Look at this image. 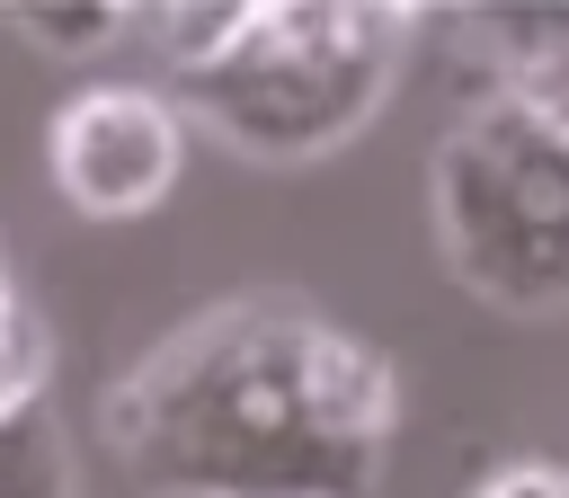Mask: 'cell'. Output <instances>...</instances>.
<instances>
[{
    "mask_svg": "<svg viewBox=\"0 0 569 498\" xmlns=\"http://www.w3.org/2000/svg\"><path fill=\"white\" fill-rule=\"evenodd\" d=\"M391 427V356L302 293H222L107 391V445L160 498H365Z\"/></svg>",
    "mask_w": 569,
    "mask_h": 498,
    "instance_id": "1",
    "label": "cell"
},
{
    "mask_svg": "<svg viewBox=\"0 0 569 498\" xmlns=\"http://www.w3.org/2000/svg\"><path fill=\"white\" fill-rule=\"evenodd\" d=\"M409 36L418 9L400 0H231L222 44L169 71V107L213 142L293 169L382 116Z\"/></svg>",
    "mask_w": 569,
    "mask_h": 498,
    "instance_id": "2",
    "label": "cell"
},
{
    "mask_svg": "<svg viewBox=\"0 0 569 498\" xmlns=\"http://www.w3.org/2000/svg\"><path fill=\"white\" fill-rule=\"evenodd\" d=\"M427 222L453 285L507 320L569 311V142L471 98L427 160Z\"/></svg>",
    "mask_w": 569,
    "mask_h": 498,
    "instance_id": "3",
    "label": "cell"
},
{
    "mask_svg": "<svg viewBox=\"0 0 569 498\" xmlns=\"http://www.w3.org/2000/svg\"><path fill=\"white\" fill-rule=\"evenodd\" d=\"M44 169L71 213L133 222V213L169 205V187L187 169V116L169 107V89H142V80L80 89L44 124Z\"/></svg>",
    "mask_w": 569,
    "mask_h": 498,
    "instance_id": "4",
    "label": "cell"
},
{
    "mask_svg": "<svg viewBox=\"0 0 569 498\" xmlns=\"http://www.w3.org/2000/svg\"><path fill=\"white\" fill-rule=\"evenodd\" d=\"M480 98L569 142V9H480Z\"/></svg>",
    "mask_w": 569,
    "mask_h": 498,
    "instance_id": "5",
    "label": "cell"
},
{
    "mask_svg": "<svg viewBox=\"0 0 569 498\" xmlns=\"http://www.w3.org/2000/svg\"><path fill=\"white\" fill-rule=\"evenodd\" d=\"M0 498H71V454L44 400L0 418Z\"/></svg>",
    "mask_w": 569,
    "mask_h": 498,
    "instance_id": "6",
    "label": "cell"
},
{
    "mask_svg": "<svg viewBox=\"0 0 569 498\" xmlns=\"http://www.w3.org/2000/svg\"><path fill=\"white\" fill-rule=\"evenodd\" d=\"M18 36H36L44 53H98V44H116L124 27H133V9H116V0H80V9H53V0H36V9H0Z\"/></svg>",
    "mask_w": 569,
    "mask_h": 498,
    "instance_id": "7",
    "label": "cell"
},
{
    "mask_svg": "<svg viewBox=\"0 0 569 498\" xmlns=\"http://www.w3.org/2000/svg\"><path fill=\"white\" fill-rule=\"evenodd\" d=\"M27 400H44V329H36V311L18 302V285L0 267V418L27 409Z\"/></svg>",
    "mask_w": 569,
    "mask_h": 498,
    "instance_id": "8",
    "label": "cell"
},
{
    "mask_svg": "<svg viewBox=\"0 0 569 498\" xmlns=\"http://www.w3.org/2000/svg\"><path fill=\"white\" fill-rule=\"evenodd\" d=\"M471 498H569V454H507L471 480Z\"/></svg>",
    "mask_w": 569,
    "mask_h": 498,
    "instance_id": "9",
    "label": "cell"
}]
</instances>
